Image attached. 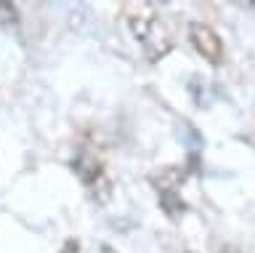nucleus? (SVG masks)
Masks as SVG:
<instances>
[{
    "label": "nucleus",
    "mask_w": 255,
    "mask_h": 253,
    "mask_svg": "<svg viewBox=\"0 0 255 253\" xmlns=\"http://www.w3.org/2000/svg\"><path fill=\"white\" fill-rule=\"evenodd\" d=\"M125 21L149 61H159L173 51V32L167 27L165 16L151 3L125 5Z\"/></svg>",
    "instance_id": "obj_1"
},
{
    "label": "nucleus",
    "mask_w": 255,
    "mask_h": 253,
    "mask_svg": "<svg viewBox=\"0 0 255 253\" xmlns=\"http://www.w3.org/2000/svg\"><path fill=\"white\" fill-rule=\"evenodd\" d=\"M181 181H183V171L181 168H162L159 173L151 176V184L157 187V195H159V203H162V211L167 213L170 219H178L186 205H183L178 189H181Z\"/></svg>",
    "instance_id": "obj_3"
},
{
    "label": "nucleus",
    "mask_w": 255,
    "mask_h": 253,
    "mask_svg": "<svg viewBox=\"0 0 255 253\" xmlns=\"http://www.w3.org/2000/svg\"><path fill=\"white\" fill-rule=\"evenodd\" d=\"M75 248H77V243H75V240H69V243H67V248H64V253H75Z\"/></svg>",
    "instance_id": "obj_5"
},
{
    "label": "nucleus",
    "mask_w": 255,
    "mask_h": 253,
    "mask_svg": "<svg viewBox=\"0 0 255 253\" xmlns=\"http://www.w3.org/2000/svg\"><path fill=\"white\" fill-rule=\"evenodd\" d=\"M189 40H191L194 51L202 59L213 61V64H218V61L223 59V43H221V37H218V32H215L213 27H207V24H191L189 27Z\"/></svg>",
    "instance_id": "obj_4"
},
{
    "label": "nucleus",
    "mask_w": 255,
    "mask_h": 253,
    "mask_svg": "<svg viewBox=\"0 0 255 253\" xmlns=\"http://www.w3.org/2000/svg\"><path fill=\"white\" fill-rule=\"evenodd\" d=\"M101 253H117V251L112 248V245H104V248H101Z\"/></svg>",
    "instance_id": "obj_6"
},
{
    "label": "nucleus",
    "mask_w": 255,
    "mask_h": 253,
    "mask_svg": "<svg viewBox=\"0 0 255 253\" xmlns=\"http://www.w3.org/2000/svg\"><path fill=\"white\" fill-rule=\"evenodd\" d=\"M77 176L83 179V184L88 189V195L93 197L96 203H107L109 200V176L107 168H104V160L91 149H80L77 157L72 160Z\"/></svg>",
    "instance_id": "obj_2"
},
{
    "label": "nucleus",
    "mask_w": 255,
    "mask_h": 253,
    "mask_svg": "<svg viewBox=\"0 0 255 253\" xmlns=\"http://www.w3.org/2000/svg\"><path fill=\"white\" fill-rule=\"evenodd\" d=\"M223 253H239V251H231V248H226V251H223Z\"/></svg>",
    "instance_id": "obj_7"
}]
</instances>
